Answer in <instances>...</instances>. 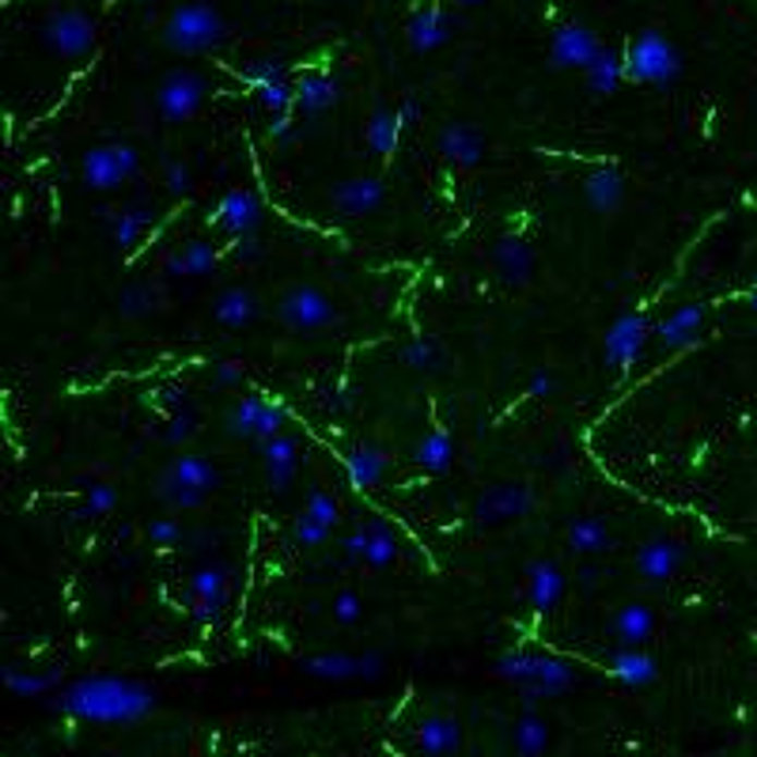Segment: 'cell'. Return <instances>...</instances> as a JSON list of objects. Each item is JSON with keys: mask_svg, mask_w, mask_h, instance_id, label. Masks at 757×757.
<instances>
[{"mask_svg": "<svg viewBox=\"0 0 757 757\" xmlns=\"http://www.w3.org/2000/svg\"><path fill=\"white\" fill-rule=\"evenodd\" d=\"M610 628L625 648H640V644L656 633V613H651V606H644V602H628L613 613Z\"/></svg>", "mask_w": 757, "mask_h": 757, "instance_id": "cell-27", "label": "cell"}, {"mask_svg": "<svg viewBox=\"0 0 757 757\" xmlns=\"http://www.w3.org/2000/svg\"><path fill=\"white\" fill-rule=\"evenodd\" d=\"M148 541H151V546H159V549H171V546H179V541H182V527L174 520H151L148 523Z\"/></svg>", "mask_w": 757, "mask_h": 757, "instance_id": "cell-50", "label": "cell"}, {"mask_svg": "<svg viewBox=\"0 0 757 757\" xmlns=\"http://www.w3.org/2000/svg\"><path fill=\"white\" fill-rule=\"evenodd\" d=\"M156 497L163 500L171 512H194V508H202L205 504V497L209 492H202V489H190V485H182V481H174L171 474H159V481H156Z\"/></svg>", "mask_w": 757, "mask_h": 757, "instance_id": "cell-38", "label": "cell"}, {"mask_svg": "<svg viewBox=\"0 0 757 757\" xmlns=\"http://www.w3.org/2000/svg\"><path fill=\"white\" fill-rule=\"evenodd\" d=\"M402 118H398V110L390 107H376L368 118V125H364V141H368V148L376 151V156H394L398 145H402Z\"/></svg>", "mask_w": 757, "mask_h": 757, "instance_id": "cell-29", "label": "cell"}, {"mask_svg": "<svg viewBox=\"0 0 757 757\" xmlns=\"http://www.w3.org/2000/svg\"><path fill=\"white\" fill-rule=\"evenodd\" d=\"M261 410H266V398H261V394L239 398V402L228 410V420H224V425H228V436H239V440H254V436H258Z\"/></svg>", "mask_w": 757, "mask_h": 757, "instance_id": "cell-36", "label": "cell"}, {"mask_svg": "<svg viewBox=\"0 0 757 757\" xmlns=\"http://www.w3.org/2000/svg\"><path fill=\"white\" fill-rule=\"evenodd\" d=\"M151 220H156V212H151L148 205H130V209H118L114 217H110V239H114L122 251H130V246L141 243V235L151 228Z\"/></svg>", "mask_w": 757, "mask_h": 757, "instance_id": "cell-32", "label": "cell"}, {"mask_svg": "<svg viewBox=\"0 0 757 757\" xmlns=\"http://www.w3.org/2000/svg\"><path fill=\"white\" fill-rule=\"evenodd\" d=\"M382 202H387V190H382L379 179H368V174L345 179L330 190V205L341 217H368V212H376Z\"/></svg>", "mask_w": 757, "mask_h": 757, "instance_id": "cell-14", "label": "cell"}, {"mask_svg": "<svg viewBox=\"0 0 757 757\" xmlns=\"http://www.w3.org/2000/svg\"><path fill=\"white\" fill-rule=\"evenodd\" d=\"M190 599H228V569L209 564L190 576Z\"/></svg>", "mask_w": 757, "mask_h": 757, "instance_id": "cell-42", "label": "cell"}, {"mask_svg": "<svg viewBox=\"0 0 757 757\" xmlns=\"http://www.w3.org/2000/svg\"><path fill=\"white\" fill-rule=\"evenodd\" d=\"M137 148L130 145H95L84 151V163H80V179L87 190H118L122 182H130L137 174Z\"/></svg>", "mask_w": 757, "mask_h": 757, "instance_id": "cell-7", "label": "cell"}, {"mask_svg": "<svg viewBox=\"0 0 757 757\" xmlns=\"http://www.w3.org/2000/svg\"><path fill=\"white\" fill-rule=\"evenodd\" d=\"M212 318L220 326H228V330H243V326H251L258 318V300L246 289H239V284L235 289H224L217 303H212Z\"/></svg>", "mask_w": 757, "mask_h": 757, "instance_id": "cell-30", "label": "cell"}, {"mask_svg": "<svg viewBox=\"0 0 757 757\" xmlns=\"http://www.w3.org/2000/svg\"><path fill=\"white\" fill-rule=\"evenodd\" d=\"M341 102V84L326 73H303L296 80V107L307 118H318Z\"/></svg>", "mask_w": 757, "mask_h": 757, "instance_id": "cell-23", "label": "cell"}, {"mask_svg": "<svg viewBox=\"0 0 757 757\" xmlns=\"http://www.w3.org/2000/svg\"><path fill=\"white\" fill-rule=\"evenodd\" d=\"M224 602L228 599H190V618L197 625H217L220 613H224Z\"/></svg>", "mask_w": 757, "mask_h": 757, "instance_id": "cell-51", "label": "cell"}, {"mask_svg": "<svg viewBox=\"0 0 757 757\" xmlns=\"http://www.w3.org/2000/svg\"><path fill=\"white\" fill-rule=\"evenodd\" d=\"M194 428H197V420H194V413H174L171 420H167V443H186L190 436H194Z\"/></svg>", "mask_w": 757, "mask_h": 757, "instance_id": "cell-53", "label": "cell"}, {"mask_svg": "<svg viewBox=\"0 0 757 757\" xmlns=\"http://www.w3.org/2000/svg\"><path fill=\"white\" fill-rule=\"evenodd\" d=\"M527 595H530V606L538 613H549L557 602L564 599V576L553 561L538 557V561L527 564Z\"/></svg>", "mask_w": 757, "mask_h": 757, "instance_id": "cell-21", "label": "cell"}, {"mask_svg": "<svg viewBox=\"0 0 757 757\" xmlns=\"http://www.w3.org/2000/svg\"><path fill=\"white\" fill-rule=\"evenodd\" d=\"M569 546L576 549V553H602L606 546H610V530H606L602 520H572L569 523Z\"/></svg>", "mask_w": 757, "mask_h": 757, "instance_id": "cell-40", "label": "cell"}, {"mask_svg": "<svg viewBox=\"0 0 757 757\" xmlns=\"http://www.w3.org/2000/svg\"><path fill=\"white\" fill-rule=\"evenodd\" d=\"M243 80H251L254 87H266V84H281L289 80V65L281 58H258L243 69Z\"/></svg>", "mask_w": 757, "mask_h": 757, "instance_id": "cell-46", "label": "cell"}, {"mask_svg": "<svg viewBox=\"0 0 757 757\" xmlns=\"http://www.w3.org/2000/svg\"><path fill=\"white\" fill-rule=\"evenodd\" d=\"M621 58H625V80H633V84H651V87L674 84L685 69L682 50L667 35H659V30H640L636 38H628Z\"/></svg>", "mask_w": 757, "mask_h": 757, "instance_id": "cell-4", "label": "cell"}, {"mask_svg": "<svg viewBox=\"0 0 757 757\" xmlns=\"http://www.w3.org/2000/svg\"><path fill=\"white\" fill-rule=\"evenodd\" d=\"M258 91V102L269 110V118H281V114H292L296 107V84L281 80V84H266V87H254Z\"/></svg>", "mask_w": 757, "mask_h": 757, "instance_id": "cell-44", "label": "cell"}, {"mask_svg": "<svg viewBox=\"0 0 757 757\" xmlns=\"http://www.w3.org/2000/svg\"><path fill=\"white\" fill-rule=\"evenodd\" d=\"M398 118H402V125L420 122V102L417 99H402V102H398Z\"/></svg>", "mask_w": 757, "mask_h": 757, "instance_id": "cell-61", "label": "cell"}, {"mask_svg": "<svg viewBox=\"0 0 757 757\" xmlns=\"http://www.w3.org/2000/svg\"><path fill=\"white\" fill-rule=\"evenodd\" d=\"M584 197L595 212H602V217L618 212L621 202H625V179H621L618 167H595L584 179Z\"/></svg>", "mask_w": 757, "mask_h": 757, "instance_id": "cell-22", "label": "cell"}, {"mask_svg": "<svg viewBox=\"0 0 757 757\" xmlns=\"http://www.w3.org/2000/svg\"><path fill=\"white\" fill-rule=\"evenodd\" d=\"M387 451L376 448V443H361V448H353L345 454V469H349V481L356 485V489H376V485L387 477Z\"/></svg>", "mask_w": 757, "mask_h": 757, "instance_id": "cell-26", "label": "cell"}, {"mask_svg": "<svg viewBox=\"0 0 757 757\" xmlns=\"http://www.w3.org/2000/svg\"><path fill=\"white\" fill-rule=\"evenodd\" d=\"M364 534H368V553H364V564H371V569H387V564L398 557L394 530H390L382 520H371V523H364Z\"/></svg>", "mask_w": 757, "mask_h": 757, "instance_id": "cell-39", "label": "cell"}, {"mask_svg": "<svg viewBox=\"0 0 757 757\" xmlns=\"http://www.w3.org/2000/svg\"><path fill=\"white\" fill-rule=\"evenodd\" d=\"M163 174H167V190H171V194H186L190 190V171L179 163V159H167Z\"/></svg>", "mask_w": 757, "mask_h": 757, "instance_id": "cell-55", "label": "cell"}, {"mask_svg": "<svg viewBox=\"0 0 757 757\" xmlns=\"http://www.w3.org/2000/svg\"><path fill=\"white\" fill-rule=\"evenodd\" d=\"M648 333H651V322L640 315V310H625L618 322L606 330V341H602V364L610 371H625L633 368L636 361L644 356L648 349Z\"/></svg>", "mask_w": 757, "mask_h": 757, "instance_id": "cell-9", "label": "cell"}, {"mask_svg": "<svg viewBox=\"0 0 757 757\" xmlns=\"http://www.w3.org/2000/svg\"><path fill=\"white\" fill-rule=\"evenodd\" d=\"M402 364H410L413 371H436L443 364V353L432 338H413L402 345Z\"/></svg>", "mask_w": 757, "mask_h": 757, "instance_id": "cell-43", "label": "cell"}, {"mask_svg": "<svg viewBox=\"0 0 757 757\" xmlns=\"http://www.w3.org/2000/svg\"><path fill=\"white\" fill-rule=\"evenodd\" d=\"M584 80L591 95H613L621 80H625V58L618 50H610V46H602L599 58L584 69Z\"/></svg>", "mask_w": 757, "mask_h": 757, "instance_id": "cell-31", "label": "cell"}, {"mask_svg": "<svg viewBox=\"0 0 757 757\" xmlns=\"http://www.w3.org/2000/svg\"><path fill=\"white\" fill-rule=\"evenodd\" d=\"M413 746L425 757H451L462 746V728L451 716H425L413 731Z\"/></svg>", "mask_w": 757, "mask_h": 757, "instance_id": "cell-17", "label": "cell"}, {"mask_svg": "<svg viewBox=\"0 0 757 757\" xmlns=\"http://www.w3.org/2000/svg\"><path fill=\"white\" fill-rule=\"evenodd\" d=\"M292 538L300 541L303 549H318V546H326V538H330V530L322 527V523H315L310 515H296V523H292Z\"/></svg>", "mask_w": 757, "mask_h": 757, "instance_id": "cell-48", "label": "cell"}, {"mask_svg": "<svg viewBox=\"0 0 757 757\" xmlns=\"http://www.w3.org/2000/svg\"><path fill=\"white\" fill-rule=\"evenodd\" d=\"M454 27H459V23H454V15L448 8H420V12L405 23V38H410V46L417 53H432L451 42Z\"/></svg>", "mask_w": 757, "mask_h": 757, "instance_id": "cell-15", "label": "cell"}, {"mask_svg": "<svg viewBox=\"0 0 757 757\" xmlns=\"http://www.w3.org/2000/svg\"><path fill=\"white\" fill-rule=\"evenodd\" d=\"M53 708L84 723L130 728L156 712V689L137 679H122V674H87L53 693Z\"/></svg>", "mask_w": 757, "mask_h": 757, "instance_id": "cell-1", "label": "cell"}, {"mask_svg": "<svg viewBox=\"0 0 757 757\" xmlns=\"http://www.w3.org/2000/svg\"><path fill=\"white\" fill-rule=\"evenodd\" d=\"M114 504H118V492L110 485H91L84 492V515H107L114 512Z\"/></svg>", "mask_w": 757, "mask_h": 757, "instance_id": "cell-49", "label": "cell"}, {"mask_svg": "<svg viewBox=\"0 0 757 757\" xmlns=\"http://www.w3.org/2000/svg\"><path fill=\"white\" fill-rule=\"evenodd\" d=\"M277 318L296 333L330 330V326L341 322V307L315 284H292L277 303Z\"/></svg>", "mask_w": 757, "mask_h": 757, "instance_id": "cell-5", "label": "cell"}, {"mask_svg": "<svg viewBox=\"0 0 757 757\" xmlns=\"http://www.w3.org/2000/svg\"><path fill=\"white\" fill-rule=\"evenodd\" d=\"M156 307H159V292L151 289V284H145V281L125 284L122 296H118V310H122L125 318H145Z\"/></svg>", "mask_w": 757, "mask_h": 757, "instance_id": "cell-41", "label": "cell"}, {"mask_svg": "<svg viewBox=\"0 0 757 757\" xmlns=\"http://www.w3.org/2000/svg\"><path fill=\"white\" fill-rule=\"evenodd\" d=\"M235 261H258L261 258V243L254 235H246V239H235Z\"/></svg>", "mask_w": 757, "mask_h": 757, "instance_id": "cell-60", "label": "cell"}, {"mask_svg": "<svg viewBox=\"0 0 757 757\" xmlns=\"http://www.w3.org/2000/svg\"><path fill=\"white\" fill-rule=\"evenodd\" d=\"M261 459H266V477H269V492H289V485L296 481V462H300V448L289 432L277 436V440L261 443Z\"/></svg>", "mask_w": 757, "mask_h": 757, "instance_id": "cell-18", "label": "cell"}, {"mask_svg": "<svg viewBox=\"0 0 757 757\" xmlns=\"http://www.w3.org/2000/svg\"><path fill=\"white\" fill-rule=\"evenodd\" d=\"M205 91H209V84H205L202 73H194V69H171L156 87V107L167 122H190L202 110Z\"/></svg>", "mask_w": 757, "mask_h": 757, "instance_id": "cell-8", "label": "cell"}, {"mask_svg": "<svg viewBox=\"0 0 757 757\" xmlns=\"http://www.w3.org/2000/svg\"><path fill=\"white\" fill-rule=\"evenodd\" d=\"M167 474H171L174 481L190 485V489H202V492H209L212 485H217V469H212V462L202 459V454H179V459L167 466Z\"/></svg>", "mask_w": 757, "mask_h": 757, "instance_id": "cell-35", "label": "cell"}, {"mask_svg": "<svg viewBox=\"0 0 757 757\" xmlns=\"http://www.w3.org/2000/svg\"><path fill=\"white\" fill-rule=\"evenodd\" d=\"M224 38H228L224 15L212 4H202V0L179 4L163 23V42L171 46L174 53H182V58L217 50V46H224Z\"/></svg>", "mask_w": 757, "mask_h": 757, "instance_id": "cell-3", "label": "cell"}, {"mask_svg": "<svg viewBox=\"0 0 757 757\" xmlns=\"http://www.w3.org/2000/svg\"><path fill=\"white\" fill-rule=\"evenodd\" d=\"M341 549H345L349 561H364V553H368V534H364V527H356L353 534H349Z\"/></svg>", "mask_w": 757, "mask_h": 757, "instance_id": "cell-59", "label": "cell"}, {"mask_svg": "<svg viewBox=\"0 0 757 757\" xmlns=\"http://www.w3.org/2000/svg\"><path fill=\"white\" fill-rule=\"evenodd\" d=\"M361 613H364V602H361V595H356V591H341L338 599H333V618H338L341 625H353Z\"/></svg>", "mask_w": 757, "mask_h": 757, "instance_id": "cell-52", "label": "cell"}, {"mask_svg": "<svg viewBox=\"0 0 757 757\" xmlns=\"http://www.w3.org/2000/svg\"><path fill=\"white\" fill-rule=\"evenodd\" d=\"M492 266H497L500 281L523 289V284L530 281V273H534L530 243H527V239H520V235H500L497 246H492Z\"/></svg>", "mask_w": 757, "mask_h": 757, "instance_id": "cell-16", "label": "cell"}, {"mask_svg": "<svg viewBox=\"0 0 757 757\" xmlns=\"http://www.w3.org/2000/svg\"><path fill=\"white\" fill-rule=\"evenodd\" d=\"M382 674H387V659H382L379 651H364V656H361V679L364 682H379Z\"/></svg>", "mask_w": 757, "mask_h": 757, "instance_id": "cell-57", "label": "cell"}, {"mask_svg": "<svg viewBox=\"0 0 757 757\" xmlns=\"http://www.w3.org/2000/svg\"><path fill=\"white\" fill-rule=\"evenodd\" d=\"M95 20L80 8H58V12L46 15L42 23V42L50 46L58 58H69V61H80L95 50Z\"/></svg>", "mask_w": 757, "mask_h": 757, "instance_id": "cell-6", "label": "cell"}, {"mask_svg": "<svg viewBox=\"0 0 757 757\" xmlns=\"http://www.w3.org/2000/svg\"><path fill=\"white\" fill-rule=\"evenodd\" d=\"M246 376V368L239 361H220V364H212V382L217 387H239Z\"/></svg>", "mask_w": 757, "mask_h": 757, "instance_id": "cell-54", "label": "cell"}, {"mask_svg": "<svg viewBox=\"0 0 757 757\" xmlns=\"http://www.w3.org/2000/svg\"><path fill=\"white\" fill-rule=\"evenodd\" d=\"M610 674L628 689H644V685L659 679V663L640 648H618L610 656Z\"/></svg>", "mask_w": 757, "mask_h": 757, "instance_id": "cell-25", "label": "cell"}, {"mask_svg": "<svg viewBox=\"0 0 757 757\" xmlns=\"http://www.w3.org/2000/svg\"><path fill=\"white\" fill-rule=\"evenodd\" d=\"M534 512V492L530 485H492L474 500V523L481 527H497L508 520H523Z\"/></svg>", "mask_w": 757, "mask_h": 757, "instance_id": "cell-10", "label": "cell"}, {"mask_svg": "<svg viewBox=\"0 0 757 757\" xmlns=\"http://www.w3.org/2000/svg\"><path fill=\"white\" fill-rule=\"evenodd\" d=\"M682 561H685V549L679 541L656 538V541H648V546H640V553H636V572H640L644 579H651V584H663V579H671L674 572L682 569Z\"/></svg>", "mask_w": 757, "mask_h": 757, "instance_id": "cell-20", "label": "cell"}, {"mask_svg": "<svg viewBox=\"0 0 757 757\" xmlns=\"http://www.w3.org/2000/svg\"><path fill=\"white\" fill-rule=\"evenodd\" d=\"M284 425H289V410H284L281 402H269V398H266V410H261L258 436H254V440H258V443L277 440V436H284Z\"/></svg>", "mask_w": 757, "mask_h": 757, "instance_id": "cell-47", "label": "cell"}, {"mask_svg": "<svg viewBox=\"0 0 757 757\" xmlns=\"http://www.w3.org/2000/svg\"><path fill=\"white\" fill-rule=\"evenodd\" d=\"M436 145H440L443 159H451L459 167H477L485 156V137L477 133V125L466 122H448L440 130V137H436Z\"/></svg>", "mask_w": 757, "mask_h": 757, "instance_id": "cell-19", "label": "cell"}, {"mask_svg": "<svg viewBox=\"0 0 757 757\" xmlns=\"http://www.w3.org/2000/svg\"><path fill=\"white\" fill-rule=\"evenodd\" d=\"M454 8H477V4H485V0H451Z\"/></svg>", "mask_w": 757, "mask_h": 757, "instance_id": "cell-62", "label": "cell"}, {"mask_svg": "<svg viewBox=\"0 0 757 757\" xmlns=\"http://www.w3.org/2000/svg\"><path fill=\"white\" fill-rule=\"evenodd\" d=\"M212 269H217V246L205 243V239H190L186 246L167 254L163 261L167 277H209Z\"/></svg>", "mask_w": 757, "mask_h": 757, "instance_id": "cell-24", "label": "cell"}, {"mask_svg": "<svg viewBox=\"0 0 757 757\" xmlns=\"http://www.w3.org/2000/svg\"><path fill=\"white\" fill-rule=\"evenodd\" d=\"M303 515H310L315 523H322L326 530H333L341 523V508H338V500L330 497L326 489H310V497H307V504H303Z\"/></svg>", "mask_w": 757, "mask_h": 757, "instance_id": "cell-45", "label": "cell"}, {"mask_svg": "<svg viewBox=\"0 0 757 757\" xmlns=\"http://www.w3.org/2000/svg\"><path fill=\"white\" fill-rule=\"evenodd\" d=\"M209 220L217 228H224L228 235L235 239H246L254 235L261 224V202L258 194H251V190H228L224 197H220V205L209 212Z\"/></svg>", "mask_w": 757, "mask_h": 757, "instance_id": "cell-12", "label": "cell"}, {"mask_svg": "<svg viewBox=\"0 0 757 757\" xmlns=\"http://www.w3.org/2000/svg\"><path fill=\"white\" fill-rule=\"evenodd\" d=\"M599 53H602V42L587 23L569 20L553 30V38H549V61H553L557 69H587Z\"/></svg>", "mask_w": 757, "mask_h": 757, "instance_id": "cell-11", "label": "cell"}, {"mask_svg": "<svg viewBox=\"0 0 757 757\" xmlns=\"http://www.w3.org/2000/svg\"><path fill=\"white\" fill-rule=\"evenodd\" d=\"M553 390H557V379L549 376L546 368H534V371H530V379H527V394H530V398H549Z\"/></svg>", "mask_w": 757, "mask_h": 757, "instance_id": "cell-56", "label": "cell"}, {"mask_svg": "<svg viewBox=\"0 0 757 757\" xmlns=\"http://www.w3.org/2000/svg\"><path fill=\"white\" fill-rule=\"evenodd\" d=\"M746 303H750V307L757 310V284H754V289H750V292H746Z\"/></svg>", "mask_w": 757, "mask_h": 757, "instance_id": "cell-63", "label": "cell"}, {"mask_svg": "<svg viewBox=\"0 0 757 757\" xmlns=\"http://www.w3.org/2000/svg\"><path fill=\"white\" fill-rule=\"evenodd\" d=\"M497 679L512 682L523 689L527 705L534 700H549V697H561L576 685V667L561 656H534V651H504L497 659Z\"/></svg>", "mask_w": 757, "mask_h": 757, "instance_id": "cell-2", "label": "cell"}, {"mask_svg": "<svg viewBox=\"0 0 757 757\" xmlns=\"http://www.w3.org/2000/svg\"><path fill=\"white\" fill-rule=\"evenodd\" d=\"M296 122H292V114H281V118H269V141H277V145H292V137H296Z\"/></svg>", "mask_w": 757, "mask_h": 757, "instance_id": "cell-58", "label": "cell"}, {"mask_svg": "<svg viewBox=\"0 0 757 757\" xmlns=\"http://www.w3.org/2000/svg\"><path fill=\"white\" fill-rule=\"evenodd\" d=\"M413 462H417L420 469H428V474H443V469L454 462V443L448 432H428L425 440L417 443V451H413Z\"/></svg>", "mask_w": 757, "mask_h": 757, "instance_id": "cell-37", "label": "cell"}, {"mask_svg": "<svg viewBox=\"0 0 757 757\" xmlns=\"http://www.w3.org/2000/svg\"><path fill=\"white\" fill-rule=\"evenodd\" d=\"M300 671L318 682H349L361 679V656H345V651H322V656L300 659Z\"/></svg>", "mask_w": 757, "mask_h": 757, "instance_id": "cell-28", "label": "cell"}, {"mask_svg": "<svg viewBox=\"0 0 757 757\" xmlns=\"http://www.w3.org/2000/svg\"><path fill=\"white\" fill-rule=\"evenodd\" d=\"M4 685L15 697H50L61 693V674L58 671H20V667H4Z\"/></svg>", "mask_w": 757, "mask_h": 757, "instance_id": "cell-34", "label": "cell"}, {"mask_svg": "<svg viewBox=\"0 0 757 757\" xmlns=\"http://www.w3.org/2000/svg\"><path fill=\"white\" fill-rule=\"evenodd\" d=\"M512 743H515V754L520 757H546L549 750V723L534 712V705H527V712L520 716L512 731Z\"/></svg>", "mask_w": 757, "mask_h": 757, "instance_id": "cell-33", "label": "cell"}, {"mask_svg": "<svg viewBox=\"0 0 757 757\" xmlns=\"http://www.w3.org/2000/svg\"><path fill=\"white\" fill-rule=\"evenodd\" d=\"M708 307L705 303H682L674 307L663 322L656 326V338L663 345V353H685L700 341V326H705Z\"/></svg>", "mask_w": 757, "mask_h": 757, "instance_id": "cell-13", "label": "cell"}]
</instances>
